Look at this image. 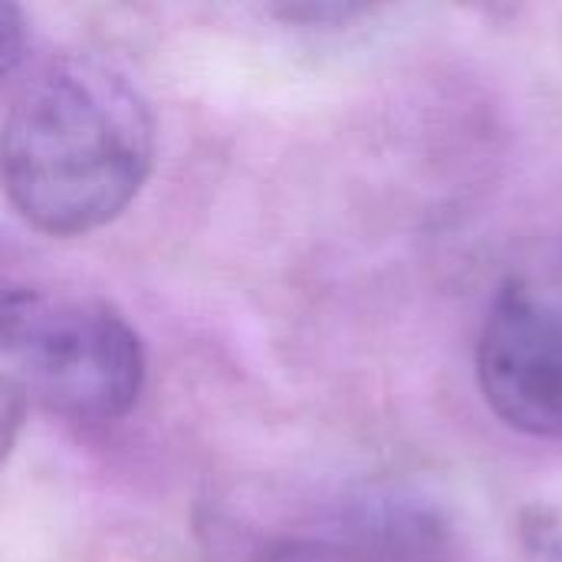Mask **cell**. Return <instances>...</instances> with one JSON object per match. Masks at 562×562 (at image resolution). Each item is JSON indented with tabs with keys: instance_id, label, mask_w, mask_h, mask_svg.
I'll return each mask as SVG.
<instances>
[{
	"instance_id": "cell-1",
	"label": "cell",
	"mask_w": 562,
	"mask_h": 562,
	"mask_svg": "<svg viewBox=\"0 0 562 562\" xmlns=\"http://www.w3.org/2000/svg\"><path fill=\"white\" fill-rule=\"evenodd\" d=\"M155 165V122L112 66L53 53L3 79V188L46 237H86L112 224Z\"/></svg>"
},
{
	"instance_id": "cell-2",
	"label": "cell",
	"mask_w": 562,
	"mask_h": 562,
	"mask_svg": "<svg viewBox=\"0 0 562 562\" xmlns=\"http://www.w3.org/2000/svg\"><path fill=\"white\" fill-rule=\"evenodd\" d=\"M3 398L76 425L125 418L145 389L138 329L102 296L7 286L0 300Z\"/></svg>"
},
{
	"instance_id": "cell-5",
	"label": "cell",
	"mask_w": 562,
	"mask_h": 562,
	"mask_svg": "<svg viewBox=\"0 0 562 562\" xmlns=\"http://www.w3.org/2000/svg\"><path fill=\"white\" fill-rule=\"evenodd\" d=\"M26 59H30V53H26V26H23V16H20L16 7H7L3 10V20H0V76L10 79Z\"/></svg>"
},
{
	"instance_id": "cell-4",
	"label": "cell",
	"mask_w": 562,
	"mask_h": 562,
	"mask_svg": "<svg viewBox=\"0 0 562 562\" xmlns=\"http://www.w3.org/2000/svg\"><path fill=\"white\" fill-rule=\"evenodd\" d=\"M517 547L527 562H562V487L520 510Z\"/></svg>"
},
{
	"instance_id": "cell-3",
	"label": "cell",
	"mask_w": 562,
	"mask_h": 562,
	"mask_svg": "<svg viewBox=\"0 0 562 562\" xmlns=\"http://www.w3.org/2000/svg\"><path fill=\"white\" fill-rule=\"evenodd\" d=\"M474 372L497 422L537 441H562V296L530 277L507 280L484 313Z\"/></svg>"
},
{
	"instance_id": "cell-6",
	"label": "cell",
	"mask_w": 562,
	"mask_h": 562,
	"mask_svg": "<svg viewBox=\"0 0 562 562\" xmlns=\"http://www.w3.org/2000/svg\"><path fill=\"white\" fill-rule=\"evenodd\" d=\"M369 13L366 3H310V7H283V20H306V23H326V20H352Z\"/></svg>"
}]
</instances>
